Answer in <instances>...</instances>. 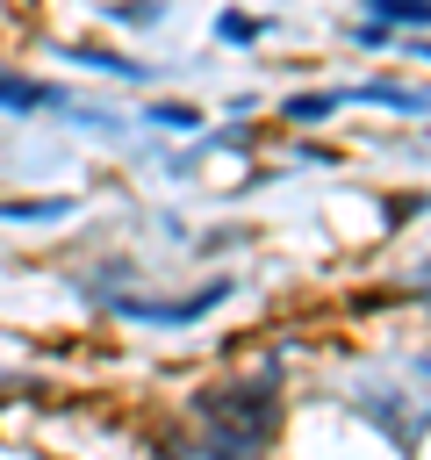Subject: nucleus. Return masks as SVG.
Here are the masks:
<instances>
[{
  "mask_svg": "<svg viewBox=\"0 0 431 460\" xmlns=\"http://www.w3.org/2000/svg\"><path fill=\"white\" fill-rule=\"evenodd\" d=\"M366 14L388 22V29H424L431 22V0H366Z\"/></svg>",
  "mask_w": 431,
  "mask_h": 460,
  "instance_id": "7",
  "label": "nucleus"
},
{
  "mask_svg": "<svg viewBox=\"0 0 431 460\" xmlns=\"http://www.w3.org/2000/svg\"><path fill=\"white\" fill-rule=\"evenodd\" d=\"M216 36H223V43H259V36H266V22H259V14H223V22H216Z\"/></svg>",
  "mask_w": 431,
  "mask_h": 460,
  "instance_id": "9",
  "label": "nucleus"
},
{
  "mask_svg": "<svg viewBox=\"0 0 431 460\" xmlns=\"http://www.w3.org/2000/svg\"><path fill=\"white\" fill-rule=\"evenodd\" d=\"M72 208H79L72 194H50V201H0V216H7V223H65Z\"/></svg>",
  "mask_w": 431,
  "mask_h": 460,
  "instance_id": "6",
  "label": "nucleus"
},
{
  "mask_svg": "<svg viewBox=\"0 0 431 460\" xmlns=\"http://www.w3.org/2000/svg\"><path fill=\"white\" fill-rule=\"evenodd\" d=\"M338 108H345L338 93H295V101L280 108V122H295V129H316V122H330Z\"/></svg>",
  "mask_w": 431,
  "mask_h": 460,
  "instance_id": "5",
  "label": "nucleus"
},
{
  "mask_svg": "<svg viewBox=\"0 0 431 460\" xmlns=\"http://www.w3.org/2000/svg\"><path fill=\"white\" fill-rule=\"evenodd\" d=\"M0 108H7V115L72 108V93H65V86H50V79H29V72H14V65H0Z\"/></svg>",
  "mask_w": 431,
  "mask_h": 460,
  "instance_id": "3",
  "label": "nucleus"
},
{
  "mask_svg": "<svg viewBox=\"0 0 431 460\" xmlns=\"http://www.w3.org/2000/svg\"><path fill=\"white\" fill-rule=\"evenodd\" d=\"M216 302H230V280H208V288H194L187 302H151V295L136 302V295H122L115 309H122V316H136V323H194V316H208Z\"/></svg>",
  "mask_w": 431,
  "mask_h": 460,
  "instance_id": "1",
  "label": "nucleus"
},
{
  "mask_svg": "<svg viewBox=\"0 0 431 460\" xmlns=\"http://www.w3.org/2000/svg\"><path fill=\"white\" fill-rule=\"evenodd\" d=\"M338 101L352 108H402V115H431V86H409V79H359V86H338Z\"/></svg>",
  "mask_w": 431,
  "mask_h": 460,
  "instance_id": "2",
  "label": "nucleus"
},
{
  "mask_svg": "<svg viewBox=\"0 0 431 460\" xmlns=\"http://www.w3.org/2000/svg\"><path fill=\"white\" fill-rule=\"evenodd\" d=\"M402 58H417V65H431V36H409V43H402Z\"/></svg>",
  "mask_w": 431,
  "mask_h": 460,
  "instance_id": "12",
  "label": "nucleus"
},
{
  "mask_svg": "<svg viewBox=\"0 0 431 460\" xmlns=\"http://www.w3.org/2000/svg\"><path fill=\"white\" fill-rule=\"evenodd\" d=\"M144 122H158V129H201L208 115H201V108H187V101H151V108H144Z\"/></svg>",
  "mask_w": 431,
  "mask_h": 460,
  "instance_id": "8",
  "label": "nucleus"
},
{
  "mask_svg": "<svg viewBox=\"0 0 431 460\" xmlns=\"http://www.w3.org/2000/svg\"><path fill=\"white\" fill-rule=\"evenodd\" d=\"M352 43H359V50H381V43H395V29H388V22H374V14H366V22H359V29H352Z\"/></svg>",
  "mask_w": 431,
  "mask_h": 460,
  "instance_id": "10",
  "label": "nucleus"
},
{
  "mask_svg": "<svg viewBox=\"0 0 431 460\" xmlns=\"http://www.w3.org/2000/svg\"><path fill=\"white\" fill-rule=\"evenodd\" d=\"M115 22H165V0H144V7H115Z\"/></svg>",
  "mask_w": 431,
  "mask_h": 460,
  "instance_id": "11",
  "label": "nucleus"
},
{
  "mask_svg": "<svg viewBox=\"0 0 431 460\" xmlns=\"http://www.w3.org/2000/svg\"><path fill=\"white\" fill-rule=\"evenodd\" d=\"M65 58H72V65H86V72H108V79H151V65H136V58L108 50V43H72Z\"/></svg>",
  "mask_w": 431,
  "mask_h": 460,
  "instance_id": "4",
  "label": "nucleus"
}]
</instances>
